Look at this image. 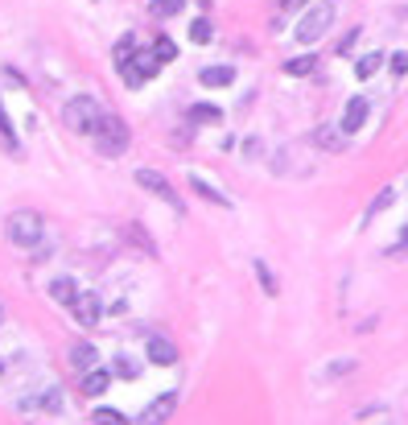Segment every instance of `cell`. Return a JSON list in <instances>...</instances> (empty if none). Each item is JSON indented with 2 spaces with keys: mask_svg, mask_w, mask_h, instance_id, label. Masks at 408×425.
Returning <instances> with one entry per match:
<instances>
[{
  "mask_svg": "<svg viewBox=\"0 0 408 425\" xmlns=\"http://www.w3.org/2000/svg\"><path fill=\"white\" fill-rule=\"evenodd\" d=\"M99 120H103V107H99L91 95H75V99H66V107H62V124H66L70 133L91 137V133L99 128Z\"/></svg>",
  "mask_w": 408,
  "mask_h": 425,
  "instance_id": "6da1fadb",
  "label": "cell"
},
{
  "mask_svg": "<svg viewBox=\"0 0 408 425\" xmlns=\"http://www.w3.org/2000/svg\"><path fill=\"white\" fill-rule=\"evenodd\" d=\"M91 141H95V149H99L103 157H120L133 137H128V124H124L120 116H107V112H103V120H99V128L91 133Z\"/></svg>",
  "mask_w": 408,
  "mask_h": 425,
  "instance_id": "7a4b0ae2",
  "label": "cell"
},
{
  "mask_svg": "<svg viewBox=\"0 0 408 425\" xmlns=\"http://www.w3.org/2000/svg\"><path fill=\"white\" fill-rule=\"evenodd\" d=\"M45 236V219L38 211H13L8 215V239L17 248H38Z\"/></svg>",
  "mask_w": 408,
  "mask_h": 425,
  "instance_id": "3957f363",
  "label": "cell"
},
{
  "mask_svg": "<svg viewBox=\"0 0 408 425\" xmlns=\"http://www.w3.org/2000/svg\"><path fill=\"white\" fill-rule=\"evenodd\" d=\"M330 29H334V4L322 0V4H314V8L301 17V25H297V42H301V46H314V42H322Z\"/></svg>",
  "mask_w": 408,
  "mask_h": 425,
  "instance_id": "277c9868",
  "label": "cell"
},
{
  "mask_svg": "<svg viewBox=\"0 0 408 425\" xmlns=\"http://www.w3.org/2000/svg\"><path fill=\"white\" fill-rule=\"evenodd\" d=\"M136 186H144L149 194H157L161 202H169V211L181 215V198H178V190L165 182V174H157V170H136Z\"/></svg>",
  "mask_w": 408,
  "mask_h": 425,
  "instance_id": "5b68a950",
  "label": "cell"
},
{
  "mask_svg": "<svg viewBox=\"0 0 408 425\" xmlns=\"http://www.w3.org/2000/svg\"><path fill=\"white\" fill-rule=\"evenodd\" d=\"M70 310H75V322H79V327H95V322L103 318L99 297H95V293H87V289H79V297L70 301Z\"/></svg>",
  "mask_w": 408,
  "mask_h": 425,
  "instance_id": "8992f818",
  "label": "cell"
},
{
  "mask_svg": "<svg viewBox=\"0 0 408 425\" xmlns=\"http://www.w3.org/2000/svg\"><path fill=\"white\" fill-rule=\"evenodd\" d=\"M174 405H178V392H165V396H157L153 405H144V413H140L136 422H149V425H157V422H169V413H174Z\"/></svg>",
  "mask_w": 408,
  "mask_h": 425,
  "instance_id": "52a82bcc",
  "label": "cell"
},
{
  "mask_svg": "<svg viewBox=\"0 0 408 425\" xmlns=\"http://www.w3.org/2000/svg\"><path fill=\"white\" fill-rule=\"evenodd\" d=\"M144 351H149V359L161 364V368H174V364H178V347H174L169 338H157V334H153V338L144 343Z\"/></svg>",
  "mask_w": 408,
  "mask_h": 425,
  "instance_id": "ba28073f",
  "label": "cell"
},
{
  "mask_svg": "<svg viewBox=\"0 0 408 425\" xmlns=\"http://www.w3.org/2000/svg\"><path fill=\"white\" fill-rule=\"evenodd\" d=\"M363 120H367V99H363V95H351L347 107H342V133H359Z\"/></svg>",
  "mask_w": 408,
  "mask_h": 425,
  "instance_id": "9c48e42d",
  "label": "cell"
},
{
  "mask_svg": "<svg viewBox=\"0 0 408 425\" xmlns=\"http://www.w3.org/2000/svg\"><path fill=\"white\" fill-rule=\"evenodd\" d=\"M190 190H194V194H198V198H206V202H215V207H231V198H227L223 190H215L211 186V182H206V178H198V174H190Z\"/></svg>",
  "mask_w": 408,
  "mask_h": 425,
  "instance_id": "30bf717a",
  "label": "cell"
},
{
  "mask_svg": "<svg viewBox=\"0 0 408 425\" xmlns=\"http://www.w3.org/2000/svg\"><path fill=\"white\" fill-rule=\"evenodd\" d=\"M198 83H202V87H231V83H235V70H231V66H206V70L198 75Z\"/></svg>",
  "mask_w": 408,
  "mask_h": 425,
  "instance_id": "8fae6325",
  "label": "cell"
},
{
  "mask_svg": "<svg viewBox=\"0 0 408 425\" xmlns=\"http://www.w3.org/2000/svg\"><path fill=\"white\" fill-rule=\"evenodd\" d=\"M107 384H112V376L107 372H99V368H91V372H83V396H103L107 392Z\"/></svg>",
  "mask_w": 408,
  "mask_h": 425,
  "instance_id": "7c38bea8",
  "label": "cell"
},
{
  "mask_svg": "<svg viewBox=\"0 0 408 425\" xmlns=\"http://www.w3.org/2000/svg\"><path fill=\"white\" fill-rule=\"evenodd\" d=\"M314 141L322 144L326 153H342V149H347V137H342L338 128H330V124H322V128H317V133H314Z\"/></svg>",
  "mask_w": 408,
  "mask_h": 425,
  "instance_id": "4fadbf2b",
  "label": "cell"
},
{
  "mask_svg": "<svg viewBox=\"0 0 408 425\" xmlns=\"http://www.w3.org/2000/svg\"><path fill=\"white\" fill-rule=\"evenodd\" d=\"M95 359H99V351H95L91 343H75V347H70V364H75L79 372H91Z\"/></svg>",
  "mask_w": 408,
  "mask_h": 425,
  "instance_id": "5bb4252c",
  "label": "cell"
},
{
  "mask_svg": "<svg viewBox=\"0 0 408 425\" xmlns=\"http://www.w3.org/2000/svg\"><path fill=\"white\" fill-rule=\"evenodd\" d=\"M50 297L62 301V306H70V301L79 297V285L70 281V277H58V281H50Z\"/></svg>",
  "mask_w": 408,
  "mask_h": 425,
  "instance_id": "9a60e30c",
  "label": "cell"
},
{
  "mask_svg": "<svg viewBox=\"0 0 408 425\" xmlns=\"http://www.w3.org/2000/svg\"><path fill=\"white\" fill-rule=\"evenodd\" d=\"M314 66H317V54H301V58H289L285 62V75L301 79V75H314Z\"/></svg>",
  "mask_w": 408,
  "mask_h": 425,
  "instance_id": "2e32d148",
  "label": "cell"
},
{
  "mask_svg": "<svg viewBox=\"0 0 408 425\" xmlns=\"http://www.w3.org/2000/svg\"><path fill=\"white\" fill-rule=\"evenodd\" d=\"M190 120H194V124H219L223 112H219L215 103H194V107H190Z\"/></svg>",
  "mask_w": 408,
  "mask_h": 425,
  "instance_id": "e0dca14e",
  "label": "cell"
},
{
  "mask_svg": "<svg viewBox=\"0 0 408 425\" xmlns=\"http://www.w3.org/2000/svg\"><path fill=\"white\" fill-rule=\"evenodd\" d=\"M392 202H396V194H392V186H388V190H379V194H375V202L367 207V215H363V223H371V219H379V215H384V211H388Z\"/></svg>",
  "mask_w": 408,
  "mask_h": 425,
  "instance_id": "ac0fdd59",
  "label": "cell"
},
{
  "mask_svg": "<svg viewBox=\"0 0 408 425\" xmlns=\"http://www.w3.org/2000/svg\"><path fill=\"white\" fill-rule=\"evenodd\" d=\"M0 144H4L13 157L21 153V141H17V133H13V124H8V112H4V107H0Z\"/></svg>",
  "mask_w": 408,
  "mask_h": 425,
  "instance_id": "d6986e66",
  "label": "cell"
},
{
  "mask_svg": "<svg viewBox=\"0 0 408 425\" xmlns=\"http://www.w3.org/2000/svg\"><path fill=\"white\" fill-rule=\"evenodd\" d=\"M379 66H384V54H363L359 62H355V75H359V79H371Z\"/></svg>",
  "mask_w": 408,
  "mask_h": 425,
  "instance_id": "ffe728a7",
  "label": "cell"
},
{
  "mask_svg": "<svg viewBox=\"0 0 408 425\" xmlns=\"http://www.w3.org/2000/svg\"><path fill=\"white\" fill-rule=\"evenodd\" d=\"M211 38H215V25H211L206 17L190 21V42H198V46H202V42H211Z\"/></svg>",
  "mask_w": 408,
  "mask_h": 425,
  "instance_id": "44dd1931",
  "label": "cell"
},
{
  "mask_svg": "<svg viewBox=\"0 0 408 425\" xmlns=\"http://www.w3.org/2000/svg\"><path fill=\"white\" fill-rule=\"evenodd\" d=\"M149 13H153L157 21H165V17L181 13V0H149Z\"/></svg>",
  "mask_w": 408,
  "mask_h": 425,
  "instance_id": "7402d4cb",
  "label": "cell"
},
{
  "mask_svg": "<svg viewBox=\"0 0 408 425\" xmlns=\"http://www.w3.org/2000/svg\"><path fill=\"white\" fill-rule=\"evenodd\" d=\"M355 368H359V364H355V359H338V364H330V368H326V372H322V380H338V376H351V372H355Z\"/></svg>",
  "mask_w": 408,
  "mask_h": 425,
  "instance_id": "603a6c76",
  "label": "cell"
},
{
  "mask_svg": "<svg viewBox=\"0 0 408 425\" xmlns=\"http://www.w3.org/2000/svg\"><path fill=\"white\" fill-rule=\"evenodd\" d=\"M133 54H136V38H133V33H124V38L116 42V66H120V62H128Z\"/></svg>",
  "mask_w": 408,
  "mask_h": 425,
  "instance_id": "cb8c5ba5",
  "label": "cell"
},
{
  "mask_svg": "<svg viewBox=\"0 0 408 425\" xmlns=\"http://www.w3.org/2000/svg\"><path fill=\"white\" fill-rule=\"evenodd\" d=\"M91 422H99V425H120V422H128V417H124L120 409H95V413H91Z\"/></svg>",
  "mask_w": 408,
  "mask_h": 425,
  "instance_id": "d4e9b609",
  "label": "cell"
},
{
  "mask_svg": "<svg viewBox=\"0 0 408 425\" xmlns=\"http://www.w3.org/2000/svg\"><path fill=\"white\" fill-rule=\"evenodd\" d=\"M153 54H157L161 62H174V58H178V46H174L169 38H157V42H153Z\"/></svg>",
  "mask_w": 408,
  "mask_h": 425,
  "instance_id": "484cf974",
  "label": "cell"
},
{
  "mask_svg": "<svg viewBox=\"0 0 408 425\" xmlns=\"http://www.w3.org/2000/svg\"><path fill=\"white\" fill-rule=\"evenodd\" d=\"M256 277H260V285H264V293H276V277H272L269 273V264H264V260H256Z\"/></svg>",
  "mask_w": 408,
  "mask_h": 425,
  "instance_id": "4316f807",
  "label": "cell"
},
{
  "mask_svg": "<svg viewBox=\"0 0 408 425\" xmlns=\"http://www.w3.org/2000/svg\"><path fill=\"white\" fill-rule=\"evenodd\" d=\"M116 372H120V376H128V380H133L136 372H140V364H136V359H128V355H120V359H116Z\"/></svg>",
  "mask_w": 408,
  "mask_h": 425,
  "instance_id": "83f0119b",
  "label": "cell"
},
{
  "mask_svg": "<svg viewBox=\"0 0 408 425\" xmlns=\"http://www.w3.org/2000/svg\"><path fill=\"white\" fill-rule=\"evenodd\" d=\"M355 42H359V29H351V33H347V38H342V42H338V54H342V58H347V54H351V50H355Z\"/></svg>",
  "mask_w": 408,
  "mask_h": 425,
  "instance_id": "f1b7e54d",
  "label": "cell"
},
{
  "mask_svg": "<svg viewBox=\"0 0 408 425\" xmlns=\"http://www.w3.org/2000/svg\"><path fill=\"white\" fill-rule=\"evenodd\" d=\"M379 417H388V413H384V409H363L355 422H379Z\"/></svg>",
  "mask_w": 408,
  "mask_h": 425,
  "instance_id": "f546056e",
  "label": "cell"
},
{
  "mask_svg": "<svg viewBox=\"0 0 408 425\" xmlns=\"http://www.w3.org/2000/svg\"><path fill=\"white\" fill-rule=\"evenodd\" d=\"M392 70H396V75H408V54H396V58H392Z\"/></svg>",
  "mask_w": 408,
  "mask_h": 425,
  "instance_id": "4dcf8cb0",
  "label": "cell"
},
{
  "mask_svg": "<svg viewBox=\"0 0 408 425\" xmlns=\"http://www.w3.org/2000/svg\"><path fill=\"white\" fill-rule=\"evenodd\" d=\"M280 4H285V8H301L305 0H280Z\"/></svg>",
  "mask_w": 408,
  "mask_h": 425,
  "instance_id": "1f68e13d",
  "label": "cell"
},
{
  "mask_svg": "<svg viewBox=\"0 0 408 425\" xmlns=\"http://www.w3.org/2000/svg\"><path fill=\"white\" fill-rule=\"evenodd\" d=\"M405 248H408V232H405V239H400V248H396V252H405Z\"/></svg>",
  "mask_w": 408,
  "mask_h": 425,
  "instance_id": "d6a6232c",
  "label": "cell"
},
{
  "mask_svg": "<svg viewBox=\"0 0 408 425\" xmlns=\"http://www.w3.org/2000/svg\"><path fill=\"white\" fill-rule=\"evenodd\" d=\"M0 314H4V310H0Z\"/></svg>",
  "mask_w": 408,
  "mask_h": 425,
  "instance_id": "836d02e7",
  "label": "cell"
}]
</instances>
